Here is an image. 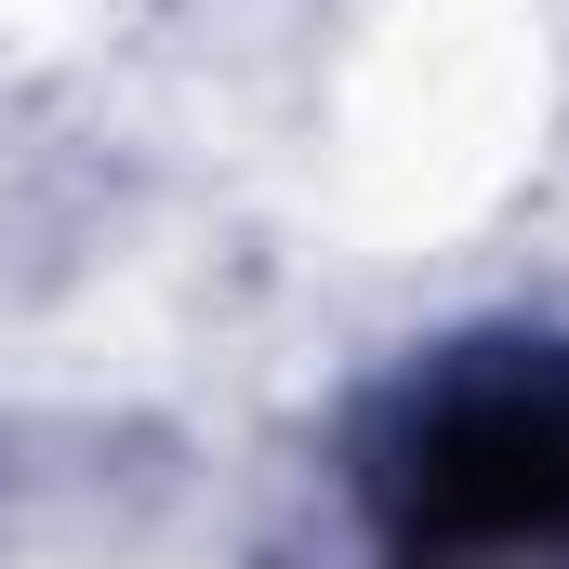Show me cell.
Here are the masks:
<instances>
[{
  "mask_svg": "<svg viewBox=\"0 0 569 569\" xmlns=\"http://www.w3.org/2000/svg\"><path fill=\"white\" fill-rule=\"evenodd\" d=\"M385 557H569V331H463L345 425Z\"/></svg>",
  "mask_w": 569,
  "mask_h": 569,
  "instance_id": "cell-1",
  "label": "cell"
}]
</instances>
